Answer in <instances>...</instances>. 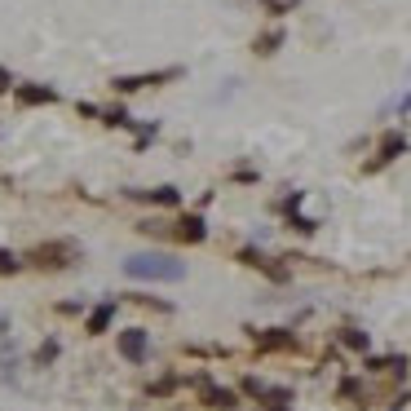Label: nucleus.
<instances>
[{
	"instance_id": "obj_7",
	"label": "nucleus",
	"mask_w": 411,
	"mask_h": 411,
	"mask_svg": "<svg viewBox=\"0 0 411 411\" xmlns=\"http://www.w3.org/2000/svg\"><path fill=\"white\" fill-rule=\"evenodd\" d=\"M203 403L208 407H235V394L230 389H203Z\"/></svg>"
},
{
	"instance_id": "obj_8",
	"label": "nucleus",
	"mask_w": 411,
	"mask_h": 411,
	"mask_svg": "<svg viewBox=\"0 0 411 411\" xmlns=\"http://www.w3.org/2000/svg\"><path fill=\"white\" fill-rule=\"evenodd\" d=\"M398 151H403V137H385V146H380V160H394Z\"/></svg>"
},
{
	"instance_id": "obj_1",
	"label": "nucleus",
	"mask_w": 411,
	"mask_h": 411,
	"mask_svg": "<svg viewBox=\"0 0 411 411\" xmlns=\"http://www.w3.org/2000/svg\"><path fill=\"white\" fill-rule=\"evenodd\" d=\"M124 274L128 279H181L186 274V265L164 257V252H137V257L124 261Z\"/></svg>"
},
{
	"instance_id": "obj_2",
	"label": "nucleus",
	"mask_w": 411,
	"mask_h": 411,
	"mask_svg": "<svg viewBox=\"0 0 411 411\" xmlns=\"http://www.w3.org/2000/svg\"><path fill=\"white\" fill-rule=\"evenodd\" d=\"M119 354H124L128 362H142V358H146V332H142V328H128L124 336H119Z\"/></svg>"
},
{
	"instance_id": "obj_3",
	"label": "nucleus",
	"mask_w": 411,
	"mask_h": 411,
	"mask_svg": "<svg viewBox=\"0 0 411 411\" xmlns=\"http://www.w3.org/2000/svg\"><path fill=\"white\" fill-rule=\"evenodd\" d=\"M203 235H208V230H203L199 217H181V226H177V239H181V244H199Z\"/></svg>"
},
{
	"instance_id": "obj_5",
	"label": "nucleus",
	"mask_w": 411,
	"mask_h": 411,
	"mask_svg": "<svg viewBox=\"0 0 411 411\" xmlns=\"http://www.w3.org/2000/svg\"><path fill=\"white\" fill-rule=\"evenodd\" d=\"M53 98H58L53 89H31V84H22V89H18V102H22V106H35V102H53Z\"/></svg>"
},
{
	"instance_id": "obj_10",
	"label": "nucleus",
	"mask_w": 411,
	"mask_h": 411,
	"mask_svg": "<svg viewBox=\"0 0 411 411\" xmlns=\"http://www.w3.org/2000/svg\"><path fill=\"white\" fill-rule=\"evenodd\" d=\"M18 270V257L14 252H0V274H14Z\"/></svg>"
},
{
	"instance_id": "obj_9",
	"label": "nucleus",
	"mask_w": 411,
	"mask_h": 411,
	"mask_svg": "<svg viewBox=\"0 0 411 411\" xmlns=\"http://www.w3.org/2000/svg\"><path fill=\"white\" fill-rule=\"evenodd\" d=\"M279 40H283V35L270 31V35H261V40H257V49H261V53H274V44H279Z\"/></svg>"
},
{
	"instance_id": "obj_6",
	"label": "nucleus",
	"mask_w": 411,
	"mask_h": 411,
	"mask_svg": "<svg viewBox=\"0 0 411 411\" xmlns=\"http://www.w3.org/2000/svg\"><path fill=\"white\" fill-rule=\"evenodd\" d=\"M111 314H115V305H102V310H93V314H89V332H93V336H102L106 328H111Z\"/></svg>"
},
{
	"instance_id": "obj_12",
	"label": "nucleus",
	"mask_w": 411,
	"mask_h": 411,
	"mask_svg": "<svg viewBox=\"0 0 411 411\" xmlns=\"http://www.w3.org/2000/svg\"><path fill=\"white\" fill-rule=\"evenodd\" d=\"M5 89H9V71L0 67V93H5Z\"/></svg>"
},
{
	"instance_id": "obj_11",
	"label": "nucleus",
	"mask_w": 411,
	"mask_h": 411,
	"mask_svg": "<svg viewBox=\"0 0 411 411\" xmlns=\"http://www.w3.org/2000/svg\"><path fill=\"white\" fill-rule=\"evenodd\" d=\"M345 345L349 349H367V336H362V332H345Z\"/></svg>"
},
{
	"instance_id": "obj_4",
	"label": "nucleus",
	"mask_w": 411,
	"mask_h": 411,
	"mask_svg": "<svg viewBox=\"0 0 411 411\" xmlns=\"http://www.w3.org/2000/svg\"><path fill=\"white\" fill-rule=\"evenodd\" d=\"M142 199H146V203H160V208H177V186H155L151 190V195H142Z\"/></svg>"
}]
</instances>
